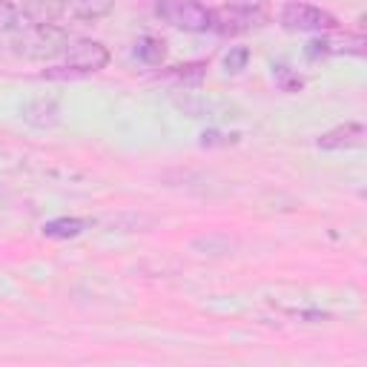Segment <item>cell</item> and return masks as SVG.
<instances>
[{
    "label": "cell",
    "mask_w": 367,
    "mask_h": 367,
    "mask_svg": "<svg viewBox=\"0 0 367 367\" xmlns=\"http://www.w3.org/2000/svg\"><path fill=\"white\" fill-rule=\"evenodd\" d=\"M155 15L172 29L184 32H207L212 23V9H207L198 0H158Z\"/></svg>",
    "instance_id": "1"
},
{
    "label": "cell",
    "mask_w": 367,
    "mask_h": 367,
    "mask_svg": "<svg viewBox=\"0 0 367 367\" xmlns=\"http://www.w3.org/2000/svg\"><path fill=\"white\" fill-rule=\"evenodd\" d=\"M264 20V12L253 4H241V0H229L227 6L215 9L212 12V23L210 29L224 35V37H233V35H241V32H250L253 26H258Z\"/></svg>",
    "instance_id": "2"
},
{
    "label": "cell",
    "mask_w": 367,
    "mask_h": 367,
    "mask_svg": "<svg viewBox=\"0 0 367 367\" xmlns=\"http://www.w3.org/2000/svg\"><path fill=\"white\" fill-rule=\"evenodd\" d=\"M282 26L290 32H330L336 29V18L310 4H287L282 12Z\"/></svg>",
    "instance_id": "3"
},
{
    "label": "cell",
    "mask_w": 367,
    "mask_h": 367,
    "mask_svg": "<svg viewBox=\"0 0 367 367\" xmlns=\"http://www.w3.org/2000/svg\"><path fill=\"white\" fill-rule=\"evenodd\" d=\"M66 66L75 69L78 75H92V72H101L107 64H109V52L107 46L98 43V40H75V43H66Z\"/></svg>",
    "instance_id": "4"
},
{
    "label": "cell",
    "mask_w": 367,
    "mask_h": 367,
    "mask_svg": "<svg viewBox=\"0 0 367 367\" xmlns=\"http://www.w3.org/2000/svg\"><path fill=\"white\" fill-rule=\"evenodd\" d=\"M20 43L29 46L26 49L29 58H52V55L64 52V46H66L64 32L55 26H37V29L29 26V35H23Z\"/></svg>",
    "instance_id": "5"
},
{
    "label": "cell",
    "mask_w": 367,
    "mask_h": 367,
    "mask_svg": "<svg viewBox=\"0 0 367 367\" xmlns=\"http://www.w3.org/2000/svg\"><path fill=\"white\" fill-rule=\"evenodd\" d=\"M64 12H66V0H23L18 15L26 26L37 29V26H55Z\"/></svg>",
    "instance_id": "6"
},
{
    "label": "cell",
    "mask_w": 367,
    "mask_h": 367,
    "mask_svg": "<svg viewBox=\"0 0 367 367\" xmlns=\"http://www.w3.org/2000/svg\"><path fill=\"white\" fill-rule=\"evenodd\" d=\"M361 141H364V126L356 124V121H350V124H342V126L325 132L315 144H318V150H330L333 152V150H353Z\"/></svg>",
    "instance_id": "7"
},
{
    "label": "cell",
    "mask_w": 367,
    "mask_h": 367,
    "mask_svg": "<svg viewBox=\"0 0 367 367\" xmlns=\"http://www.w3.org/2000/svg\"><path fill=\"white\" fill-rule=\"evenodd\" d=\"M23 121L35 129H52L61 121V107L52 98H37L23 107Z\"/></svg>",
    "instance_id": "8"
},
{
    "label": "cell",
    "mask_w": 367,
    "mask_h": 367,
    "mask_svg": "<svg viewBox=\"0 0 367 367\" xmlns=\"http://www.w3.org/2000/svg\"><path fill=\"white\" fill-rule=\"evenodd\" d=\"M66 9L78 20H101L115 9V0H66Z\"/></svg>",
    "instance_id": "9"
},
{
    "label": "cell",
    "mask_w": 367,
    "mask_h": 367,
    "mask_svg": "<svg viewBox=\"0 0 367 367\" xmlns=\"http://www.w3.org/2000/svg\"><path fill=\"white\" fill-rule=\"evenodd\" d=\"M86 227H89V221H83V218H55V221L43 224V236L46 239H78Z\"/></svg>",
    "instance_id": "10"
},
{
    "label": "cell",
    "mask_w": 367,
    "mask_h": 367,
    "mask_svg": "<svg viewBox=\"0 0 367 367\" xmlns=\"http://www.w3.org/2000/svg\"><path fill=\"white\" fill-rule=\"evenodd\" d=\"M135 55L144 64H150V66H158L167 58V43L161 37H141L138 46H135Z\"/></svg>",
    "instance_id": "11"
},
{
    "label": "cell",
    "mask_w": 367,
    "mask_h": 367,
    "mask_svg": "<svg viewBox=\"0 0 367 367\" xmlns=\"http://www.w3.org/2000/svg\"><path fill=\"white\" fill-rule=\"evenodd\" d=\"M193 250L201 253V255H227L233 250V241L227 236H218V233H210V236H201L193 241Z\"/></svg>",
    "instance_id": "12"
},
{
    "label": "cell",
    "mask_w": 367,
    "mask_h": 367,
    "mask_svg": "<svg viewBox=\"0 0 367 367\" xmlns=\"http://www.w3.org/2000/svg\"><path fill=\"white\" fill-rule=\"evenodd\" d=\"M247 61H250L247 46H233V49L227 52V58H224V66H227V72H241L247 66Z\"/></svg>",
    "instance_id": "13"
},
{
    "label": "cell",
    "mask_w": 367,
    "mask_h": 367,
    "mask_svg": "<svg viewBox=\"0 0 367 367\" xmlns=\"http://www.w3.org/2000/svg\"><path fill=\"white\" fill-rule=\"evenodd\" d=\"M184 86L187 83H201V78H204V64H190V66H175V72H172Z\"/></svg>",
    "instance_id": "14"
},
{
    "label": "cell",
    "mask_w": 367,
    "mask_h": 367,
    "mask_svg": "<svg viewBox=\"0 0 367 367\" xmlns=\"http://www.w3.org/2000/svg\"><path fill=\"white\" fill-rule=\"evenodd\" d=\"M18 20H20L18 9L9 4V0H0V32H9V29H15V26H18Z\"/></svg>",
    "instance_id": "15"
}]
</instances>
